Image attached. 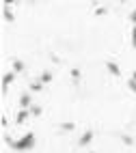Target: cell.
Wrapping results in <instances>:
<instances>
[{
  "label": "cell",
  "instance_id": "1",
  "mask_svg": "<svg viewBox=\"0 0 136 153\" xmlns=\"http://www.w3.org/2000/svg\"><path fill=\"white\" fill-rule=\"evenodd\" d=\"M2 140L7 142V147H11V149H13V151H17V153H24V151L35 149V142H37V138H35L33 131L24 134L22 138H11V136H7V134H4V138H2Z\"/></svg>",
  "mask_w": 136,
  "mask_h": 153
},
{
  "label": "cell",
  "instance_id": "2",
  "mask_svg": "<svg viewBox=\"0 0 136 153\" xmlns=\"http://www.w3.org/2000/svg\"><path fill=\"white\" fill-rule=\"evenodd\" d=\"M15 71L11 69V71H7V74L2 76V95H7V91H9V84H13V80H15Z\"/></svg>",
  "mask_w": 136,
  "mask_h": 153
},
{
  "label": "cell",
  "instance_id": "3",
  "mask_svg": "<svg viewBox=\"0 0 136 153\" xmlns=\"http://www.w3.org/2000/svg\"><path fill=\"white\" fill-rule=\"evenodd\" d=\"M93 138H95V131H93V129H87L84 134L80 136V140H78V145H80V147H89L91 142H93Z\"/></svg>",
  "mask_w": 136,
  "mask_h": 153
},
{
  "label": "cell",
  "instance_id": "4",
  "mask_svg": "<svg viewBox=\"0 0 136 153\" xmlns=\"http://www.w3.org/2000/svg\"><path fill=\"white\" fill-rule=\"evenodd\" d=\"M28 117H33V114H30V108H19L17 117H15V123L17 125H24L26 121H28Z\"/></svg>",
  "mask_w": 136,
  "mask_h": 153
},
{
  "label": "cell",
  "instance_id": "5",
  "mask_svg": "<svg viewBox=\"0 0 136 153\" xmlns=\"http://www.w3.org/2000/svg\"><path fill=\"white\" fill-rule=\"evenodd\" d=\"M106 71H108L112 78H119L121 76V67L114 63V60H106Z\"/></svg>",
  "mask_w": 136,
  "mask_h": 153
},
{
  "label": "cell",
  "instance_id": "6",
  "mask_svg": "<svg viewBox=\"0 0 136 153\" xmlns=\"http://www.w3.org/2000/svg\"><path fill=\"white\" fill-rule=\"evenodd\" d=\"M2 19L7 24H15V13L11 11V7H4L2 4Z\"/></svg>",
  "mask_w": 136,
  "mask_h": 153
},
{
  "label": "cell",
  "instance_id": "7",
  "mask_svg": "<svg viewBox=\"0 0 136 153\" xmlns=\"http://www.w3.org/2000/svg\"><path fill=\"white\" fill-rule=\"evenodd\" d=\"M11 69L15 71V74H24L26 65H24V60H22V58H13V60H11Z\"/></svg>",
  "mask_w": 136,
  "mask_h": 153
},
{
  "label": "cell",
  "instance_id": "8",
  "mask_svg": "<svg viewBox=\"0 0 136 153\" xmlns=\"http://www.w3.org/2000/svg\"><path fill=\"white\" fill-rule=\"evenodd\" d=\"M33 106V97H30V93H22L19 95V108H30Z\"/></svg>",
  "mask_w": 136,
  "mask_h": 153
},
{
  "label": "cell",
  "instance_id": "9",
  "mask_svg": "<svg viewBox=\"0 0 136 153\" xmlns=\"http://www.w3.org/2000/svg\"><path fill=\"white\" fill-rule=\"evenodd\" d=\"M117 138L123 142L125 147H134L136 145V140H134V136H130V134H117Z\"/></svg>",
  "mask_w": 136,
  "mask_h": 153
},
{
  "label": "cell",
  "instance_id": "10",
  "mask_svg": "<svg viewBox=\"0 0 136 153\" xmlns=\"http://www.w3.org/2000/svg\"><path fill=\"white\" fill-rule=\"evenodd\" d=\"M39 80H41L43 84H50L52 80H54V76H52V71H41V74H39Z\"/></svg>",
  "mask_w": 136,
  "mask_h": 153
},
{
  "label": "cell",
  "instance_id": "11",
  "mask_svg": "<svg viewBox=\"0 0 136 153\" xmlns=\"http://www.w3.org/2000/svg\"><path fill=\"white\" fill-rule=\"evenodd\" d=\"M69 76H71V82H74V84H80V78H82V74H80V69H78V67H74V69H71V71H69Z\"/></svg>",
  "mask_w": 136,
  "mask_h": 153
},
{
  "label": "cell",
  "instance_id": "12",
  "mask_svg": "<svg viewBox=\"0 0 136 153\" xmlns=\"http://www.w3.org/2000/svg\"><path fill=\"white\" fill-rule=\"evenodd\" d=\"M43 82H41V80H37V82H33V84H30L28 86V91H30V93H39V91H43Z\"/></svg>",
  "mask_w": 136,
  "mask_h": 153
},
{
  "label": "cell",
  "instance_id": "13",
  "mask_svg": "<svg viewBox=\"0 0 136 153\" xmlns=\"http://www.w3.org/2000/svg\"><path fill=\"white\" fill-rule=\"evenodd\" d=\"M95 17H106L108 15V7H95Z\"/></svg>",
  "mask_w": 136,
  "mask_h": 153
},
{
  "label": "cell",
  "instance_id": "14",
  "mask_svg": "<svg viewBox=\"0 0 136 153\" xmlns=\"http://www.w3.org/2000/svg\"><path fill=\"white\" fill-rule=\"evenodd\" d=\"M74 129H76V123H71V121L61 123V131H74Z\"/></svg>",
  "mask_w": 136,
  "mask_h": 153
},
{
  "label": "cell",
  "instance_id": "15",
  "mask_svg": "<svg viewBox=\"0 0 136 153\" xmlns=\"http://www.w3.org/2000/svg\"><path fill=\"white\" fill-rule=\"evenodd\" d=\"M30 114H33V117H41V114H43V108H41V106H30Z\"/></svg>",
  "mask_w": 136,
  "mask_h": 153
},
{
  "label": "cell",
  "instance_id": "16",
  "mask_svg": "<svg viewBox=\"0 0 136 153\" xmlns=\"http://www.w3.org/2000/svg\"><path fill=\"white\" fill-rule=\"evenodd\" d=\"M128 88L136 95V80H134V78H130V80H128Z\"/></svg>",
  "mask_w": 136,
  "mask_h": 153
},
{
  "label": "cell",
  "instance_id": "17",
  "mask_svg": "<svg viewBox=\"0 0 136 153\" xmlns=\"http://www.w3.org/2000/svg\"><path fill=\"white\" fill-rule=\"evenodd\" d=\"M132 48L136 50V24L132 26Z\"/></svg>",
  "mask_w": 136,
  "mask_h": 153
},
{
  "label": "cell",
  "instance_id": "18",
  "mask_svg": "<svg viewBox=\"0 0 136 153\" xmlns=\"http://www.w3.org/2000/svg\"><path fill=\"white\" fill-rule=\"evenodd\" d=\"M130 22L136 24V9H132V13H130Z\"/></svg>",
  "mask_w": 136,
  "mask_h": 153
},
{
  "label": "cell",
  "instance_id": "19",
  "mask_svg": "<svg viewBox=\"0 0 136 153\" xmlns=\"http://www.w3.org/2000/svg\"><path fill=\"white\" fill-rule=\"evenodd\" d=\"M2 4H4V7H13L15 0H2Z\"/></svg>",
  "mask_w": 136,
  "mask_h": 153
},
{
  "label": "cell",
  "instance_id": "20",
  "mask_svg": "<svg viewBox=\"0 0 136 153\" xmlns=\"http://www.w3.org/2000/svg\"><path fill=\"white\" fill-rule=\"evenodd\" d=\"M132 78H134V80H136V71H134V74H132Z\"/></svg>",
  "mask_w": 136,
  "mask_h": 153
},
{
  "label": "cell",
  "instance_id": "21",
  "mask_svg": "<svg viewBox=\"0 0 136 153\" xmlns=\"http://www.w3.org/2000/svg\"><path fill=\"white\" fill-rule=\"evenodd\" d=\"M89 153H95V151H89Z\"/></svg>",
  "mask_w": 136,
  "mask_h": 153
},
{
  "label": "cell",
  "instance_id": "22",
  "mask_svg": "<svg viewBox=\"0 0 136 153\" xmlns=\"http://www.w3.org/2000/svg\"><path fill=\"white\" fill-rule=\"evenodd\" d=\"M119 2H123V0H119Z\"/></svg>",
  "mask_w": 136,
  "mask_h": 153
}]
</instances>
